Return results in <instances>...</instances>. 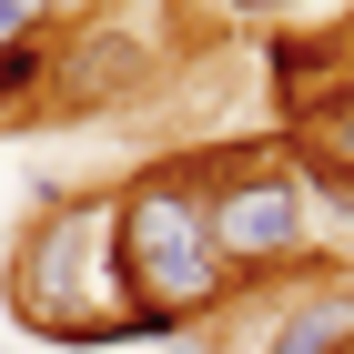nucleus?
Segmentation results:
<instances>
[{"label": "nucleus", "instance_id": "1", "mask_svg": "<svg viewBox=\"0 0 354 354\" xmlns=\"http://www.w3.org/2000/svg\"><path fill=\"white\" fill-rule=\"evenodd\" d=\"M10 324L30 334V354H122L152 344L132 324L122 294V253H111V183H41L30 172V223L21 253L0 273Z\"/></svg>", "mask_w": 354, "mask_h": 354}, {"label": "nucleus", "instance_id": "7", "mask_svg": "<svg viewBox=\"0 0 354 354\" xmlns=\"http://www.w3.org/2000/svg\"><path fill=\"white\" fill-rule=\"evenodd\" d=\"M334 354H354V334H344V344H334Z\"/></svg>", "mask_w": 354, "mask_h": 354}, {"label": "nucleus", "instance_id": "2", "mask_svg": "<svg viewBox=\"0 0 354 354\" xmlns=\"http://www.w3.org/2000/svg\"><path fill=\"white\" fill-rule=\"evenodd\" d=\"M111 253H122V294H132V324L162 344V334L203 324L243 294L213 253V223H203V172L192 152L172 162H142L132 183H111Z\"/></svg>", "mask_w": 354, "mask_h": 354}, {"label": "nucleus", "instance_id": "3", "mask_svg": "<svg viewBox=\"0 0 354 354\" xmlns=\"http://www.w3.org/2000/svg\"><path fill=\"white\" fill-rule=\"evenodd\" d=\"M203 172V223H213V253L233 283H314L324 243H314V172L283 132L273 142H223V152H192Z\"/></svg>", "mask_w": 354, "mask_h": 354}, {"label": "nucleus", "instance_id": "6", "mask_svg": "<svg viewBox=\"0 0 354 354\" xmlns=\"http://www.w3.org/2000/svg\"><path fill=\"white\" fill-rule=\"evenodd\" d=\"M223 10H233V21H334V10H344V0H223Z\"/></svg>", "mask_w": 354, "mask_h": 354}, {"label": "nucleus", "instance_id": "5", "mask_svg": "<svg viewBox=\"0 0 354 354\" xmlns=\"http://www.w3.org/2000/svg\"><path fill=\"white\" fill-rule=\"evenodd\" d=\"M344 334H354V273H344V283L324 273V283L283 294V314L263 324V354H334Z\"/></svg>", "mask_w": 354, "mask_h": 354}, {"label": "nucleus", "instance_id": "4", "mask_svg": "<svg viewBox=\"0 0 354 354\" xmlns=\"http://www.w3.org/2000/svg\"><path fill=\"white\" fill-rule=\"evenodd\" d=\"M283 142L324 172H354V71H324L283 102Z\"/></svg>", "mask_w": 354, "mask_h": 354}]
</instances>
